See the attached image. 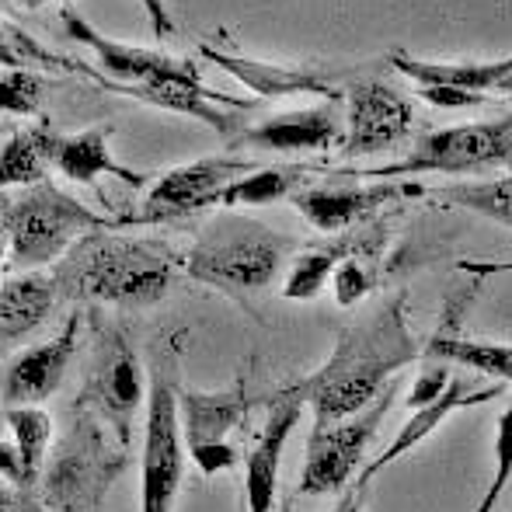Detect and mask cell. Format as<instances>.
<instances>
[{
	"label": "cell",
	"mask_w": 512,
	"mask_h": 512,
	"mask_svg": "<svg viewBox=\"0 0 512 512\" xmlns=\"http://www.w3.org/2000/svg\"><path fill=\"white\" fill-rule=\"evenodd\" d=\"M415 95L436 108H471L488 102V95H471V91H457V88H418Z\"/></svg>",
	"instance_id": "33"
},
{
	"label": "cell",
	"mask_w": 512,
	"mask_h": 512,
	"mask_svg": "<svg viewBox=\"0 0 512 512\" xmlns=\"http://www.w3.org/2000/svg\"><path fill=\"white\" fill-rule=\"evenodd\" d=\"M199 56L213 63V67L227 70L230 77H237L248 91H255L258 102L262 98H283V95H324L328 102H342V95L331 88L328 77L314 67H283V63L251 60V56L230 53V49H220L213 42H203Z\"/></svg>",
	"instance_id": "19"
},
{
	"label": "cell",
	"mask_w": 512,
	"mask_h": 512,
	"mask_svg": "<svg viewBox=\"0 0 512 512\" xmlns=\"http://www.w3.org/2000/svg\"><path fill=\"white\" fill-rule=\"evenodd\" d=\"M182 262L185 255L164 241L95 230L56 262L53 283L74 304L150 307L168 297Z\"/></svg>",
	"instance_id": "2"
},
{
	"label": "cell",
	"mask_w": 512,
	"mask_h": 512,
	"mask_svg": "<svg viewBox=\"0 0 512 512\" xmlns=\"http://www.w3.org/2000/svg\"><path fill=\"white\" fill-rule=\"evenodd\" d=\"M342 119H338V102H324L314 108H297V112L272 115V119L248 126L230 140V147H258L272 154H307V150H331L342 143Z\"/></svg>",
	"instance_id": "17"
},
{
	"label": "cell",
	"mask_w": 512,
	"mask_h": 512,
	"mask_svg": "<svg viewBox=\"0 0 512 512\" xmlns=\"http://www.w3.org/2000/svg\"><path fill=\"white\" fill-rule=\"evenodd\" d=\"M425 196L422 185H401V182H370V185H307L304 192L293 196V206L310 227L321 234H342L363 216L377 213L380 206L394 199Z\"/></svg>",
	"instance_id": "15"
},
{
	"label": "cell",
	"mask_w": 512,
	"mask_h": 512,
	"mask_svg": "<svg viewBox=\"0 0 512 512\" xmlns=\"http://www.w3.org/2000/svg\"><path fill=\"white\" fill-rule=\"evenodd\" d=\"M60 300L53 272H14L0 283V345L35 331Z\"/></svg>",
	"instance_id": "22"
},
{
	"label": "cell",
	"mask_w": 512,
	"mask_h": 512,
	"mask_svg": "<svg viewBox=\"0 0 512 512\" xmlns=\"http://www.w3.org/2000/svg\"><path fill=\"white\" fill-rule=\"evenodd\" d=\"M391 67L415 81L418 88H457L471 95H488L499 91L502 81L512 77V56L502 60H464V63H443V60H415L408 53H394Z\"/></svg>",
	"instance_id": "21"
},
{
	"label": "cell",
	"mask_w": 512,
	"mask_h": 512,
	"mask_svg": "<svg viewBox=\"0 0 512 512\" xmlns=\"http://www.w3.org/2000/svg\"><path fill=\"white\" fill-rule=\"evenodd\" d=\"M140 512H171L185 478V439L178 418V391L164 377L150 384V411L143 425Z\"/></svg>",
	"instance_id": "7"
},
{
	"label": "cell",
	"mask_w": 512,
	"mask_h": 512,
	"mask_svg": "<svg viewBox=\"0 0 512 512\" xmlns=\"http://www.w3.org/2000/svg\"><path fill=\"white\" fill-rule=\"evenodd\" d=\"M499 95H512V77H506V81H502V88H499Z\"/></svg>",
	"instance_id": "38"
},
{
	"label": "cell",
	"mask_w": 512,
	"mask_h": 512,
	"mask_svg": "<svg viewBox=\"0 0 512 512\" xmlns=\"http://www.w3.org/2000/svg\"><path fill=\"white\" fill-rule=\"evenodd\" d=\"M60 25L67 32L70 42H81L98 56L102 74H88L95 84H102L108 91H129V88H147L157 81H171V77H196L199 67L192 60H178V56L157 53V49H140L115 42L108 35L98 32L81 11H74L70 4H63Z\"/></svg>",
	"instance_id": "11"
},
{
	"label": "cell",
	"mask_w": 512,
	"mask_h": 512,
	"mask_svg": "<svg viewBox=\"0 0 512 512\" xmlns=\"http://www.w3.org/2000/svg\"><path fill=\"white\" fill-rule=\"evenodd\" d=\"M394 398H398V380L384 387L370 408L356 411V415L331 418V422H314L307 439V457L304 471H300V495H338L345 492L349 478L356 467L363 464L366 446H370L377 425L391 411Z\"/></svg>",
	"instance_id": "6"
},
{
	"label": "cell",
	"mask_w": 512,
	"mask_h": 512,
	"mask_svg": "<svg viewBox=\"0 0 512 512\" xmlns=\"http://www.w3.org/2000/svg\"><path fill=\"white\" fill-rule=\"evenodd\" d=\"M283 512H293V509H290V502H286V506H283Z\"/></svg>",
	"instance_id": "39"
},
{
	"label": "cell",
	"mask_w": 512,
	"mask_h": 512,
	"mask_svg": "<svg viewBox=\"0 0 512 512\" xmlns=\"http://www.w3.org/2000/svg\"><path fill=\"white\" fill-rule=\"evenodd\" d=\"M108 136H112V126H95L74 136H53L39 129L46 164L56 175L67 178V182L91 185L102 175H112V178H119V182H126L129 189H143L147 175L136 168H126L122 161H115L112 150H108Z\"/></svg>",
	"instance_id": "18"
},
{
	"label": "cell",
	"mask_w": 512,
	"mask_h": 512,
	"mask_svg": "<svg viewBox=\"0 0 512 512\" xmlns=\"http://www.w3.org/2000/svg\"><path fill=\"white\" fill-rule=\"evenodd\" d=\"M46 178H49V164L46 154H42L39 129L14 133L0 147V196H11V189H32V185L46 182Z\"/></svg>",
	"instance_id": "28"
},
{
	"label": "cell",
	"mask_w": 512,
	"mask_h": 512,
	"mask_svg": "<svg viewBox=\"0 0 512 512\" xmlns=\"http://www.w3.org/2000/svg\"><path fill=\"white\" fill-rule=\"evenodd\" d=\"M411 102L387 88L384 81H359L345 91V133H342V154L345 157H370L394 150L408 140Z\"/></svg>",
	"instance_id": "13"
},
{
	"label": "cell",
	"mask_w": 512,
	"mask_h": 512,
	"mask_svg": "<svg viewBox=\"0 0 512 512\" xmlns=\"http://www.w3.org/2000/svg\"><path fill=\"white\" fill-rule=\"evenodd\" d=\"M370 244V237H356V248L338 262L335 276H331V290H335V304L338 307H356L377 286V269L373 262L363 255V248Z\"/></svg>",
	"instance_id": "29"
},
{
	"label": "cell",
	"mask_w": 512,
	"mask_h": 512,
	"mask_svg": "<svg viewBox=\"0 0 512 512\" xmlns=\"http://www.w3.org/2000/svg\"><path fill=\"white\" fill-rule=\"evenodd\" d=\"M450 366L446 363H436V366H429V370L422 373V377L411 384V391H408V398H405V405L411 411H418V408H425V405H432V401L439 398V394L450 387Z\"/></svg>",
	"instance_id": "32"
},
{
	"label": "cell",
	"mask_w": 512,
	"mask_h": 512,
	"mask_svg": "<svg viewBox=\"0 0 512 512\" xmlns=\"http://www.w3.org/2000/svg\"><path fill=\"white\" fill-rule=\"evenodd\" d=\"M46 4H70V0H21V7H28V11H39Z\"/></svg>",
	"instance_id": "37"
},
{
	"label": "cell",
	"mask_w": 512,
	"mask_h": 512,
	"mask_svg": "<svg viewBox=\"0 0 512 512\" xmlns=\"http://www.w3.org/2000/svg\"><path fill=\"white\" fill-rule=\"evenodd\" d=\"M492 168L512 171V112L492 122L436 129L422 136L408 157L384 168L363 171V178H408V175H485Z\"/></svg>",
	"instance_id": "5"
},
{
	"label": "cell",
	"mask_w": 512,
	"mask_h": 512,
	"mask_svg": "<svg viewBox=\"0 0 512 512\" xmlns=\"http://www.w3.org/2000/svg\"><path fill=\"white\" fill-rule=\"evenodd\" d=\"M425 352L443 359V363H457V366H467V370L488 373V377H495L499 384H512V345L439 335L425 345Z\"/></svg>",
	"instance_id": "26"
},
{
	"label": "cell",
	"mask_w": 512,
	"mask_h": 512,
	"mask_svg": "<svg viewBox=\"0 0 512 512\" xmlns=\"http://www.w3.org/2000/svg\"><path fill=\"white\" fill-rule=\"evenodd\" d=\"M248 387L237 380L227 391H182L178 394V418H182L185 453L203 474L234 471L237 446L230 443L234 429L248 415Z\"/></svg>",
	"instance_id": "8"
},
{
	"label": "cell",
	"mask_w": 512,
	"mask_h": 512,
	"mask_svg": "<svg viewBox=\"0 0 512 512\" xmlns=\"http://www.w3.org/2000/svg\"><path fill=\"white\" fill-rule=\"evenodd\" d=\"M422 352L425 345L408 324L405 297L384 304L359 324H349L338 335L328 363L307 380V405L314 408V422H331L370 408L398 377V370L411 366Z\"/></svg>",
	"instance_id": "1"
},
{
	"label": "cell",
	"mask_w": 512,
	"mask_h": 512,
	"mask_svg": "<svg viewBox=\"0 0 512 512\" xmlns=\"http://www.w3.org/2000/svg\"><path fill=\"white\" fill-rule=\"evenodd\" d=\"M499 394H502V384H492V387H485V391H474V387H467L464 380L453 377V380H450V387H446V391L439 394V398L432 401V405H425V408L411 411V418H408L405 425H401V432H398V436H394V443L387 446V450L380 453V457L373 460V464L363 471V478H359L356 492H366V488L373 485V478H377L380 471H387V467H391L394 460H401V457H405V453L415 450L418 443H425V439H429L432 432H436L439 425H443L446 418L453 415V411L474 408V405H481V401L499 398Z\"/></svg>",
	"instance_id": "20"
},
{
	"label": "cell",
	"mask_w": 512,
	"mask_h": 512,
	"mask_svg": "<svg viewBox=\"0 0 512 512\" xmlns=\"http://www.w3.org/2000/svg\"><path fill=\"white\" fill-rule=\"evenodd\" d=\"M77 328H81V317H74L46 345H32V349H25L4 366V373H0V401L7 408L39 405V401L53 398L60 391L63 373H67L77 349Z\"/></svg>",
	"instance_id": "16"
},
{
	"label": "cell",
	"mask_w": 512,
	"mask_h": 512,
	"mask_svg": "<svg viewBox=\"0 0 512 512\" xmlns=\"http://www.w3.org/2000/svg\"><path fill=\"white\" fill-rule=\"evenodd\" d=\"M4 422L14 436V453L21 464V488H32L46 464L49 443H53V418L39 405H18L4 411Z\"/></svg>",
	"instance_id": "23"
},
{
	"label": "cell",
	"mask_w": 512,
	"mask_h": 512,
	"mask_svg": "<svg viewBox=\"0 0 512 512\" xmlns=\"http://www.w3.org/2000/svg\"><path fill=\"white\" fill-rule=\"evenodd\" d=\"M119 471H126V453L108 450L95 418H81L77 432L56 453L46 478V499L63 512H88L102 502Z\"/></svg>",
	"instance_id": "10"
},
{
	"label": "cell",
	"mask_w": 512,
	"mask_h": 512,
	"mask_svg": "<svg viewBox=\"0 0 512 512\" xmlns=\"http://www.w3.org/2000/svg\"><path fill=\"white\" fill-rule=\"evenodd\" d=\"M143 370L133 345L122 335H108L98 349L88 373V387L81 394V411H88L95 422H105L115 432L122 450H129L133 439V418L143 405Z\"/></svg>",
	"instance_id": "12"
},
{
	"label": "cell",
	"mask_w": 512,
	"mask_h": 512,
	"mask_svg": "<svg viewBox=\"0 0 512 512\" xmlns=\"http://www.w3.org/2000/svg\"><path fill=\"white\" fill-rule=\"evenodd\" d=\"M457 269L471 272V276H512V258H502V262H495V258H464Z\"/></svg>",
	"instance_id": "35"
},
{
	"label": "cell",
	"mask_w": 512,
	"mask_h": 512,
	"mask_svg": "<svg viewBox=\"0 0 512 512\" xmlns=\"http://www.w3.org/2000/svg\"><path fill=\"white\" fill-rule=\"evenodd\" d=\"M42 91H46V81L35 70L28 67L0 70V112L35 115L42 105Z\"/></svg>",
	"instance_id": "30"
},
{
	"label": "cell",
	"mask_w": 512,
	"mask_h": 512,
	"mask_svg": "<svg viewBox=\"0 0 512 512\" xmlns=\"http://www.w3.org/2000/svg\"><path fill=\"white\" fill-rule=\"evenodd\" d=\"M432 196L446 206H460L467 213H478L485 220H495L512 230V175L492 178V182H460L436 189Z\"/></svg>",
	"instance_id": "27"
},
{
	"label": "cell",
	"mask_w": 512,
	"mask_h": 512,
	"mask_svg": "<svg viewBox=\"0 0 512 512\" xmlns=\"http://www.w3.org/2000/svg\"><path fill=\"white\" fill-rule=\"evenodd\" d=\"M304 405L307 380L272 394L262 429H258L255 443L244 457V502H248V512H272V506H276L279 464H283V450L290 443L293 429H297L300 415H304Z\"/></svg>",
	"instance_id": "14"
},
{
	"label": "cell",
	"mask_w": 512,
	"mask_h": 512,
	"mask_svg": "<svg viewBox=\"0 0 512 512\" xmlns=\"http://www.w3.org/2000/svg\"><path fill=\"white\" fill-rule=\"evenodd\" d=\"M297 248L290 234L265 227L251 216L223 213L199 234L182 269L196 283L223 293H258L276 283L286 255Z\"/></svg>",
	"instance_id": "3"
},
{
	"label": "cell",
	"mask_w": 512,
	"mask_h": 512,
	"mask_svg": "<svg viewBox=\"0 0 512 512\" xmlns=\"http://www.w3.org/2000/svg\"><path fill=\"white\" fill-rule=\"evenodd\" d=\"M352 248H356V237L345 241V234H342L338 241L321 244V248H307L304 255H297L283 279V297L286 300H314L317 293L331 283L338 262H342Z\"/></svg>",
	"instance_id": "25"
},
{
	"label": "cell",
	"mask_w": 512,
	"mask_h": 512,
	"mask_svg": "<svg viewBox=\"0 0 512 512\" xmlns=\"http://www.w3.org/2000/svg\"><path fill=\"white\" fill-rule=\"evenodd\" d=\"M304 175H307L304 168H255L251 175L227 185V192L220 196V206L237 209V206L283 203V199H293L297 192L307 189Z\"/></svg>",
	"instance_id": "24"
},
{
	"label": "cell",
	"mask_w": 512,
	"mask_h": 512,
	"mask_svg": "<svg viewBox=\"0 0 512 512\" xmlns=\"http://www.w3.org/2000/svg\"><path fill=\"white\" fill-rule=\"evenodd\" d=\"M140 7L147 11L150 28H154L157 39H171V35H175V18H171V11H168L164 0H140Z\"/></svg>",
	"instance_id": "34"
},
{
	"label": "cell",
	"mask_w": 512,
	"mask_h": 512,
	"mask_svg": "<svg viewBox=\"0 0 512 512\" xmlns=\"http://www.w3.org/2000/svg\"><path fill=\"white\" fill-rule=\"evenodd\" d=\"M258 164L244 157H199L182 168H171L157 178V185L147 192L140 213L126 216V223L147 227V223H171L192 216L206 206H220V196L227 192L230 182L251 175Z\"/></svg>",
	"instance_id": "9"
},
{
	"label": "cell",
	"mask_w": 512,
	"mask_h": 512,
	"mask_svg": "<svg viewBox=\"0 0 512 512\" xmlns=\"http://www.w3.org/2000/svg\"><path fill=\"white\" fill-rule=\"evenodd\" d=\"M115 227L122 220L98 216L46 178L21 196H7V265L14 272H39L60 262L81 237Z\"/></svg>",
	"instance_id": "4"
},
{
	"label": "cell",
	"mask_w": 512,
	"mask_h": 512,
	"mask_svg": "<svg viewBox=\"0 0 512 512\" xmlns=\"http://www.w3.org/2000/svg\"><path fill=\"white\" fill-rule=\"evenodd\" d=\"M509 485H512V408H506L499 415V432H495V474L474 512H495V506L502 502Z\"/></svg>",
	"instance_id": "31"
},
{
	"label": "cell",
	"mask_w": 512,
	"mask_h": 512,
	"mask_svg": "<svg viewBox=\"0 0 512 512\" xmlns=\"http://www.w3.org/2000/svg\"><path fill=\"white\" fill-rule=\"evenodd\" d=\"M359 502H363V492H352L349 499L342 502V509H338V512H359Z\"/></svg>",
	"instance_id": "36"
}]
</instances>
